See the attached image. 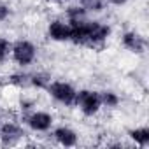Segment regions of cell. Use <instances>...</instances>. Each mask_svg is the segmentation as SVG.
I'll list each match as a JSON object with an SVG mask.
<instances>
[{
    "label": "cell",
    "mask_w": 149,
    "mask_h": 149,
    "mask_svg": "<svg viewBox=\"0 0 149 149\" xmlns=\"http://www.w3.org/2000/svg\"><path fill=\"white\" fill-rule=\"evenodd\" d=\"M53 137L63 147H74V146H77V140H79L77 133L74 132L72 128H68V126H58V128H54Z\"/></svg>",
    "instance_id": "cell-9"
},
{
    "label": "cell",
    "mask_w": 149,
    "mask_h": 149,
    "mask_svg": "<svg viewBox=\"0 0 149 149\" xmlns=\"http://www.w3.org/2000/svg\"><path fill=\"white\" fill-rule=\"evenodd\" d=\"M25 123L30 130L33 132H49L53 123H54V118L53 114L46 112V111H33L30 112L28 116H25Z\"/></svg>",
    "instance_id": "cell-5"
},
{
    "label": "cell",
    "mask_w": 149,
    "mask_h": 149,
    "mask_svg": "<svg viewBox=\"0 0 149 149\" xmlns=\"http://www.w3.org/2000/svg\"><path fill=\"white\" fill-rule=\"evenodd\" d=\"M83 18H88V11L84 7H81L79 4L70 6L67 9V21H77V19H83Z\"/></svg>",
    "instance_id": "cell-13"
},
{
    "label": "cell",
    "mask_w": 149,
    "mask_h": 149,
    "mask_svg": "<svg viewBox=\"0 0 149 149\" xmlns=\"http://www.w3.org/2000/svg\"><path fill=\"white\" fill-rule=\"evenodd\" d=\"M51 77L46 76L42 72H37V74H30V86L32 88H37V90H46L47 84H49Z\"/></svg>",
    "instance_id": "cell-11"
},
{
    "label": "cell",
    "mask_w": 149,
    "mask_h": 149,
    "mask_svg": "<svg viewBox=\"0 0 149 149\" xmlns=\"http://www.w3.org/2000/svg\"><path fill=\"white\" fill-rule=\"evenodd\" d=\"M25 137V130L13 121H7L4 125H0V142L2 146H16L21 139Z\"/></svg>",
    "instance_id": "cell-6"
},
{
    "label": "cell",
    "mask_w": 149,
    "mask_h": 149,
    "mask_svg": "<svg viewBox=\"0 0 149 149\" xmlns=\"http://www.w3.org/2000/svg\"><path fill=\"white\" fill-rule=\"evenodd\" d=\"M47 2H53L54 4V2H63V0H47Z\"/></svg>",
    "instance_id": "cell-19"
},
{
    "label": "cell",
    "mask_w": 149,
    "mask_h": 149,
    "mask_svg": "<svg viewBox=\"0 0 149 149\" xmlns=\"http://www.w3.org/2000/svg\"><path fill=\"white\" fill-rule=\"evenodd\" d=\"M77 2L88 13H100L105 7V0H77Z\"/></svg>",
    "instance_id": "cell-14"
},
{
    "label": "cell",
    "mask_w": 149,
    "mask_h": 149,
    "mask_svg": "<svg viewBox=\"0 0 149 149\" xmlns=\"http://www.w3.org/2000/svg\"><path fill=\"white\" fill-rule=\"evenodd\" d=\"M9 83L13 86H18V88H28L30 86V74H13V76L9 77Z\"/></svg>",
    "instance_id": "cell-15"
},
{
    "label": "cell",
    "mask_w": 149,
    "mask_h": 149,
    "mask_svg": "<svg viewBox=\"0 0 149 149\" xmlns=\"http://www.w3.org/2000/svg\"><path fill=\"white\" fill-rule=\"evenodd\" d=\"M111 35V26L97 21V19H90V30H88V42L86 47H100L105 44V40Z\"/></svg>",
    "instance_id": "cell-4"
},
{
    "label": "cell",
    "mask_w": 149,
    "mask_h": 149,
    "mask_svg": "<svg viewBox=\"0 0 149 149\" xmlns=\"http://www.w3.org/2000/svg\"><path fill=\"white\" fill-rule=\"evenodd\" d=\"M46 91L61 105L67 107H74L76 105V97H77V90L74 88L70 83L65 81H49Z\"/></svg>",
    "instance_id": "cell-2"
},
{
    "label": "cell",
    "mask_w": 149,
    "mask_h": 149,
    "mask_svg": "<svg viewBox=\"0 0 149 149\" xmlns=\"http://www.w3.org/2000/svg\"><path fill=\"white\" fill-rule=\"evenodd\" d=\"M128 135L137 146H140V147H147L149 146V128L147 126H139L135 130H130Z\"/></svg>",
    "instance_id": "cell-10"
},
{
    "label": "cell",
    "mask_w": 149,
    "mask_h": 149,
    "mask_svg": "<svg viewBox=\"0 0 149 149\" xmlns=\"http://www.w3.org/2000/svg\"><path fill=\"white\" fill-rule=\"evenodd\" d=\"M11 56L19 67H28L37 58V46L26 39H19L11 46Z\"/></svg>",
    "instance_id": "cell-3"
},
{
    "label": "cell",
    "mask_w": 149,
    "mask_h": 149,
    "mask_svg": "<svg viewBox=\"0 0 149 149\" xmlns=\"http://www.w3.org/2000/svg\"><path fill=\"white\" fill-rule=\"evenodd\" d=\"M121 44L125 49H128L130 53H135V54H144L146 49H147V40L144 35H140L139 32L135 30H130V32H125L123 37H121Z\"/></svg>",
    "instance_id": "cell-7"
},
{
    "label": "cell",
    "mask_w": 149,
    "mask_h": 149,
    "mask_svg": "<svg viewBox=\"0 0 149 149\" xmlns=\"http://www.w3.org/2000/svg\"><path fill=\"white\" fill-rule=\"evenodd\" d=\"M76 107H79V111L88 116L93 118L100 112L102 105V98H100V91L95 90H79L77 97H76Z\"/></svg>",
    "instance_id": "cell-1"
},
{
    "label": "cell",
    "mask_w": 149,
    "mask_h": 149,
    "mask_svg": "<svg viewBox=\"0 0 149 149\" xmlns=\"http://www.w3.org/2000/svg\"><path fill=\"white\" fill-rule=\"evenodd\" d=\"M47 37L54 42H70V25L68 21L54 19L47 25Z\"/></svg>",
    "instance_id": "cell-8"
},
{
    "label": "cell",
    "mask_w": 149,
    "mask_h": 149,
    "mask_svg": "<svg viewBox=\"0 0 149 149\" xmlns=\"http://www.w3.org/2000/svg\"><path fill=\"white\" fill-rule=\"evenodd\" d=\"M11 42H9V39H6V37H2L0 35V63H4L7 58H9V54H11Z\"/></svg>",
    "instance_id": "cell-16"
},
{
    "label": "cell",
    "mask_w": 149,
    "mask_h": 149,
    "mask_svg": "<svg viewBox=\"0 0 149 149\" xmlns=\"http://www.w3.org/2000/svg\"><path fill=\"white\" fill-rule=\"evenodd\" d=\"M109 4H112V6H125V4H128L130 0H107Z\"/></svg>",
    "instance_id": "cell-18"
},
{
    "label": "cell",
    "mask_w": 149,
    "mask_h": 149,
    "mask_svg": "<svg viewBox=\"0 0 149 149\" xmlns=\"http://www.w3.org/2000/svg\"><path fill=\"white\" fill-rule=\"evenodd\" d=\"M9 16H11V7L7 4H4V2H0V23L7 21Z\"/></svg>",
    "instance_id": "cell-17"
},
{
    "label": "cell",
    "mask_w": 149,
    "mask_h": 149,
    "mask_svg": "<svg viewBox=\"0 0 149 149\" xmlns=\"http://www.w3.org/2000/svg\"><path fill=\"white\" fill-rule=\"evenodd\" d=\"M100 98H102V105H105V107H118L119 105V102H121V98H119V95L118 93H114V91H111V90H105V91H100Z\"/></svg>",
    "instance_id": "cell-12"
}]
</instances>
